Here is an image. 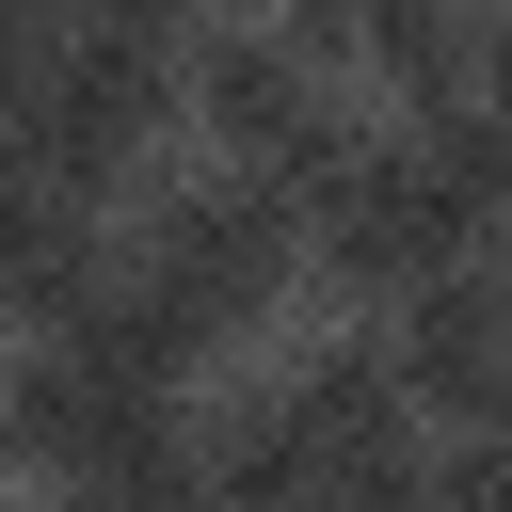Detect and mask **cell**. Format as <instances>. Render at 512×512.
Segmentation results:
<instances>
[{"mask_svg":"<svg viewBox=\"0 0 512 512\" xmlns=\"http://www.w3.org/2000/svg\"><path fill=\"white\" fill-rule=\"evenodd\" d=\"M160 128H176V48L128 32V16H64L48 64L0 96V160L64 176V192H96V208L160 160Z\"/></svg>","mask_w":512,"mask_h":512,"instance_id":"obj_1","label":"cell"},{"mask_svg":"<svg viewBox=\"0 0 512 512\" xmlns=\"http://www.w3.org/2000/svg\"><path fill=\"white\" fill-rule=\"evenodd\" d=\"M288 208H304V272H336L352 304H400L416 272H448V256H480V240H496V224H480V192H464L416 128H384V144L352 128Z\"/></svg>","mask_w":512,"mask_h":512,"instance_id":"obj_2","label":"cell"},{"mask_svg":"<svg viewBox=\"0 0 512 512\" xmlns=\"http://www.w3.org/2000/svg\"><path fill=\"white\" fill-rule=\"evenodd\" d=\"M128 272L224 352V336H256L288 288H304V208L272 192V176H176V192H144V240H128Z\"/></svg>","mask_w":512,"mask_h":512,"instance_id":"obj_3","label":"cell"},{"mask_svg":"<svg viewBox=\"0 0 512 512\" xmlns=\"http://www.w3.org/2000/svg\"><path fill=\"white\" fill-rule=\"evenodd\" d=\"M176 128H208V160H240V176L304 192V176L352 144V80H320V64L256 16V32H208V48L176 64Z\"/></svg>","mask_w":512,"mask_h":512,"instance_id":"obj_4","label":"cell"},{"mask_svg":"<svg viewBox=\"0 0 512 512\" xmlns=\"http://www.w3.org/2000/svg\"><path fill=\"white\" fill-rule=\"evenodd\" d=\"M384 368H400V400L416 416H512V272H480V256H448V272H416L400 304H384Z\"/></svg>","mask_w":512,"mask_h":512,"instance_id":"obj_5","label":"cell"},{"mask_svg":"<svg viewBox=\"0 0 512 512\" xmlns=\"http://www.w3.org/2000/svg\"><path fill=\"white\" fill-rule=\"evenodd\" d=\"M48 512H208V432H192V400H112V416L48 464Z\"/></svg>","mask_w":512,"mask_h":512,"instance_id":"obj_6","label":"cell"},{"mask_svg":"<svg viewBox=\"0 0 512 512\" xmlns=\"http://www.w3.org/2000/svg\"><path fill=\"white\" fill-rule=\"evenodd\" d=\"M112 272V240H96V192H64V176H32V160H0V320H64L80 288Z\"/></svg>","mask_w":512,"mask_h":512,"instance_id":"obj_7","label":"cell"},{"mask_svg":"<svg viewBox=\"0 0 512 512\" xmlns=\"http://www.w3.org/2000/svg\"><path fill=\"white\" fill-rule=\"evenodd\" d=\"M464 64H480V0H352V80H384L400 112L464 96Z\"/></svg>","mask_w":512,"mask_h":512,"instance_id":"obj_8","label":"cell"},{"mask_svg":"<svg viewBox=\"0 0 512 512\" xmlns=\"http://www.w3.org/2000/svg\"><path fill=\"white\" fill-rule=\"evenodd\" d=\"M432 512H512V416H464V432H448Z\"/></svg>","mask_w":512,"mask_h":512,"instance_id":"obj_9","label":"cell"},{"mask_svg":"<svg viewBox=\"0 0 512 512\" xmlns=\"http://www.w3.org/2000/svg\"><path fill=\"white\" fill-rule=\"evenodd\" d=\"M48 32H64V0H0V96L48 64Z\"/></svg>","mask_w":512,"mask_h":512,"instance_id":"obj_10","label":"cell"},{"mask_svg":"<svg viewBox=\"0 0 512 512\" xmlns=\"http://www.w3.org/2000/svg\"><path fill=\"white\" fill-rule=\"evenodd\" d=\"M464 96H496V112H512V0H480V64H464Z\"/></svg>","mask_w":512,"mask_h":512,"instance_id":"obj_11","label":"cell"},{"mask_svg":"<svg viewBox=\"0 0 512 512\" xmlns=\"http://www.w3.org/2000/svg\"><path fill=\"white\" fill-rule=\"evenodd\" d=\"M64 16H128V32H176V0H64Z\"/></svg>","mask_w":512,"mask_h":512,"instance_id":"obj_12","label":"cell"},{"mask_svg":"<svg viewBox=\"0 0 512 512\" xmlns=\"http://www.w3.org/2000/svg\"><path fill=\"white\" fill-rule=\"evenodd\" d=\"M272 512H320V496H272Z\"/></svg>","mask_w":512,"mask_h":512,"instance_id":"obj_13","label":"cell"}]
</instances>
